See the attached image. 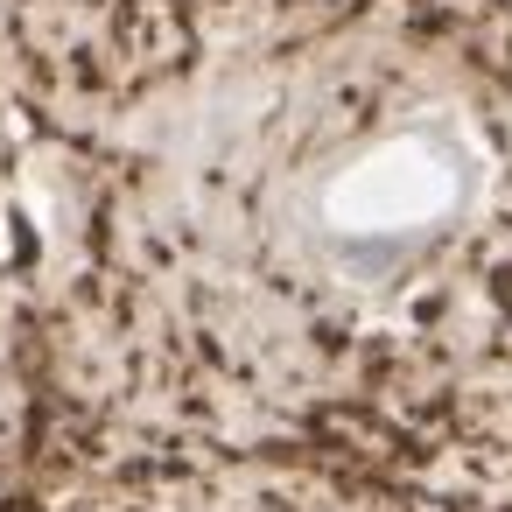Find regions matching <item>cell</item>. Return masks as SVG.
Returning a JSON list of instances; mask_svg holds the SVG:
<instances>
[{"label": "cell", "mask_w": 512, "mask_h": 512, "mask_svg": "<svg viewBox=\"0 0 512 512\" xmlns=\"http://www.w3.org/2000/svg\"><path fill=\"white\" fill-rule=\"evenodd\" d=\"M463 197V162L435 141H393L379 155H365L358 169L337 176L330 190V218L351 232H407L442 218Z\"/></svg>", "instance_id": "obj_1"}]
</instances>
